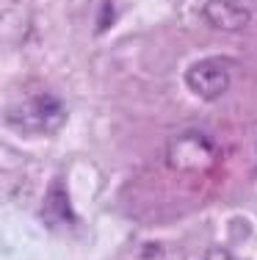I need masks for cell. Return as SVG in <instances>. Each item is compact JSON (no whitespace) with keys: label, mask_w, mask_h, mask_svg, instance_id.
<instances>
[{"label":"cell","mask_w":257,"mask_h":260,"mask_svg":"<svg viewBox=\"0 0 257 260\" xmlns=\"http://www.w3.org/2000/svg\"><path fill=\"white\" fill-rule=\"evenodd\" d=\"M9 125H14L17 130H25V133H53L64 125L66 111L56 97L50 94H39L30 97V100L14 105V108L6 114Z\"/></svg>","instance_id":"1"},{"label":"cell","mask_w":257,"mask_h":260,"mask_svg":"<svg viewBox=\"0 0 257 260\" xmlns=\"http://www.w3.org/2000/svg\"><path fill=\"white\" fill-rule=\"evenodd\" d=\"M166 160L177 172H205L216 160V147L205 133L186 130V133H180L177 139L169 141Z\"/></svg>","instance_id":"2"},{"label":"cell","mask_w":257,"mask_h":260,"mask_svg":"<svg viewBox=\"0 0 257 260\" xmlns=\"http://www.w3.org/2000/svg\"><path fill=\"white\" fill-rule=\"evenodd\" d=\"M186 83L191 89V94H197L199 100H218L230 89L232 75H230V67L222 58H205L188 67Z\"/></svg>","instance_id":"3"},{"label":"cell","mask_w":257,"mask_h":260,"mask_svg":"<svg viewBox=\"0 0 257 260\" xmlns=\"http://www.w3.org/2000/svg\"><path fill=\"white\" fill-rule=\"evenodd\" d=\"M202 22L210 25L213 30H222V34H235L252 25V9L243 6L241 0H205L202 6Z\"/></svg>","instance_id":"4"},{"label":"cell","mask_w":257,"mask_h":260,"mask_svg":"<svg viewBox=\"0 0 257 260\" xmlns=\"http://www.w3.org/2000/svg\"><path fill=\"white\" fill-rule=\"evenodd\" d=\"M42 213H45V219L53 221V224L69 221V200H66V191L61 183L50 185V191H47V197H45V205H42Z\"/></svg>","instance_id":"5"},{"label":"cell","mask_w":257,"mask_h":260,"mask_svg":"<svg viewBox=\"0 0 257 260\" xmlns=\"http://www.w3.org/2000/svg\"><path fill=\"white\" fill-rule=\"evenodd\" d=\"M205 260H235V257H232L227 249H222V246H213V249L205 252Z\"/></svg>","instance_id":"6"},{"label":"cell","mask_w":257,"mask_h":260,"mask_svg":"<svg viewBox=\"0 0 257 260\" xmlns=\"http://www.w3.org/2000/svg\"><path fill=\"white\" fill-rule=\"evenodd\" d=\"M254 155H257V150H254Z\"/></svg>","instance_id":"7"}]
</instances>
